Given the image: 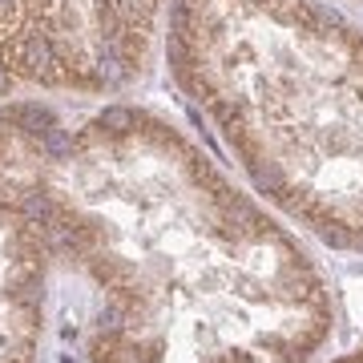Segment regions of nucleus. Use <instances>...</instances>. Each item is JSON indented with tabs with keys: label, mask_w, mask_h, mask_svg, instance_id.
I'll return each mask as SVG.
<instances>
[{
	"label": "nucleus",
	"mask_w": 363,
	"mask_h": 363,
	"mask_svg": "<svg viewBox=\"0 0 363 363\" xmlns=\"http://www.w3.org/2000/svg\"><path fill=\"white\" fill-rule=\"evenodd\" d=\"M97 125L109 130V133H125V130H133V113L130 109H121V105H109V109L97 117Z\"/></svg>",
	"instance_id": "1"
},
{
	"label": "nucleus",
	"mask_w": 363,
	"mask_h": 363,
	"mask_svg": "<svg viewBox=\"0 0 363 363\" xmlns=\"http://www.w3.org/2000/svg\"><path fill=\"white\" fill-rule=\"evenodd\" d=\"M255 182H259V190H267V194H283V174L279 169H255Z\"/></svg>",
	"instance_id": "2"
},
{
	"label": "nucleus",
	"mask_w": 363,
	"mask_h": 363,
	"mask_svg": "<svg viewBox=\"0 0 363 363\" xmlns=\"http://www.w3.org/2000/svg\"><path fill=\"white\" fill-rule=\"evenodd\" d=\"M9 89V73H4V69H0V93Z\"/></svg>",
	"instance_id": "3"
},
{
	"label": "nucleus",
	"mask_w": 363,
	"mask_h": 363,
	"mask_svg": "<svg viewBox=\"0 0 363 363\" xmlns=\"http://www.w3.org/2000/svg\"><path fill=\"white\" fill-rule=\"evenodd\" d=\"M250 4H267V0H250Z\"/></svg>",
	"instance_id": "4"
}]
</instances>
